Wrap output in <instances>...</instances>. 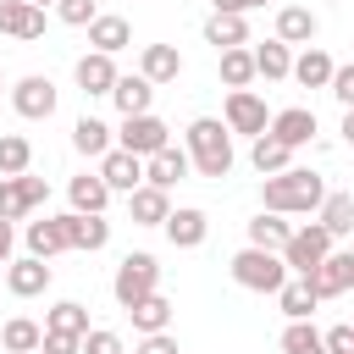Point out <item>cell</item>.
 Masks as SVG:
<instances>
[{"label":"cell","instance_id":"obj_1","mask_svg":"<svg viewBox=\"0 0 354 354\" xmlns=\"http://www.w3.org/2000/svg\"><path fill=\"white\" fill-rule=\"evenodd\" d=\"M260 199H266V210H277V216H310V210H321L326 183H321L315 171H304V166H288V171H271V177H266Z\"/></svg>","mask_w":354,"mask_h":354},{"label":"cell","instance_id":"obj_2","mask_svg":"<svg viewBox=\"0 0 354 354\" xmlns=\"http://www.w3.org/2000/svg\"><path fill=\"white\" fill-rule=\"evenodd\" d=\"M188 160H194L199 177H227L232 171V133H227V122L194 116L188 122Z\"/></svg>","mask_w":354,"mask_h":354},{"label":"cell","instance_id":"obj_3","mask_svg":"<svg viewBox=\"0 0 354 354\" xmlns=\"http://www.w3.org/2000/svg\"><path fill=\"white\" fill-rule=\"evenodd\" d=\"M288 277H293V271L282 266V254H277V249H254V243H249V249H238V254H232V282H238V288H249V293H277Z\"/></svg>","mask_w":354,"mask_h":354},{"label":"cell","instance_id":"obj_4","mask_svg":"<svg viewBox=\"0 0 354 354\" xmlns=\"http://www.w3.org/2000/svg\"><path fill=\"white\" fill-rule=\"evenodd\" d=\"M332 243H337V238H332L321 221H310V227H293V238H288L277 254H282V266H288L293 277H310V271L332 254Z\"/></svg>","mask_w":354,"mask_h":354},{"label":"cell","instance_id":"obj_5","mask_svg":"<svg viewBox=\"0 0 354 354\" xmlns=\"http://www.w3.org/2000/svg\"><path fill=\"white\" fill-rule=\"evenodd\" d=\"M155 288H160V266H155V254H127V260L116 266V277H111V293H116L122 310H133V304L149 299Z\"/></svg>","mask_w":354,"mask_h":354},{"label":"cell","instance_id":"obj_6","mask_svg":"<svg viewBox=\"0 0 354 354\" xmlns=\"http://www.w3.org/2000/svg\"><path fill=\"white\" fill-rule=\"evenodd\" d=\"M11 111H17L22 122H50V116H55V83L39 77V72L17 77V83H11Z\"/></svg>","mask_w":354,"mask_h":354},{"label":"cell","instance_id":"obj_7","mask_svg":"<svg viewBox=\"0 0 354 354\" xmlns=\"http://www.w3.org/2000/svg\"><path fill=\"white\" fill-rule=\"evenodd\" d=\"M171 144V127L155 116V111H144V116H122V149H133L138 160H149L155 149H166Z\"/></svg>","mask_w":354,"mask_h":354},{"label":"cell","instance_id":"obj_8","mask_svg":"<svg viewBox=\"0 0 354 354\" xmlns=\"http://www.w3.org/2000/svg\"><path fill=\"white\" fill-rule=\"evenodd\" d=\"M44 199H50V183H44V177H28V171H22V177H0V216H6V221L28 216V210L44 205Z\"/></svg>","mask_w":354,"mask_h":354},{"label":"cell","instance_id":"obj_9","mask_svg":"<svg viewBox=\"0 0 354 354\" xmlns=\"http://www.w3.org/2000/svg\"><path fill=\"white\" fill-rule=\"evenodd\" d=\"M266 127H271L266 100H260L254 88H232V94H227V133H249V138H260Z\"/></svg>","mask_w":354,"mask_h":354},{"label":"cell","instance_id":"obj_10","mask_svg":"<svg viewBox=\"0 0 354 354\" xmlns=\"http://www.w3.org/2000/svg\"><path fill=\"white\" fill-rule=\"evenodd\" d=\"M100 177H105V188H111V194H133V188L144 183V160H138L133 149L111 144V149L100 155Z\"/></svg>","mask_w":354,"mask_h":354},{"label":"cell","instance_id":"obj_11","mask_svg":"<svg viewBox=\"0 0 354 354\" xmlns=\"http://www.w3.org/2000/svg\"><path fill=\"white\" fill-rule=\"evenodd\" d=\"M0 33H11L22 44L44 39V6H33V0H0Z\"/></svg>","mask_w":354,"mask_h":354},{"label":"cell","instance_id":"obj_12","mask_svg":"<svg viewBox=\"0 0 354 354\" xmlns=\"http://www.w3.org/2000/svg\"><path fill=\"white\" fill-rule=\"evenodd\" d=\"M61 232H66V249H88V254L111 243V221L105 216H83V210H66Z\"/></svg>","mask_w":354,"mask_h":354},{"label":"cell","instance_id":"obj_13","mask_svg":"<svg viewBox=\"0 0 354 354\" xmlns=\"http://www.w3.org/2000/svg\"><path fill=\"white\" fill-rule=\"evenodd\" d=\"M6 288H11L17 299H39V293L50 288V260H39V254L6 260Z\"/></svg>","mask_w":354,"mask_h":354},{"label":"cell","instance_id":"obj_14","mask_svg":"<svg viewBox=\"0 0 354 354\" xmlns=\"http://www.w3.org/2000/svg\"><path fill=\"white\" fill-rule=\"evenodd\" d=\"M271 138H282L288 149H304L310 138H315V111L310 105H288V111H277L271 116V127H266Z\"/></svg>","mask_w":354,"mask_h":354},{"label":"cell","instance_id":"obj_15","mask_svg":"<svg viewBox=\"0 0 354 354\" xmlns=\"http://www.w3.org/2000/svg\"><path fill=\"white\" fill-rule=\"evenodd\" d=\"M72 77H77V88H83V94H111L122 72H116V61H111L105 50H88V55L72 66Z\"/></svg>","mask_w":354,"mask_h":354},{"label":"cell","instance_id":"obj_16","mask_svg":"<svg viewBox=\"0 0 354 354\" xmlns=\"http://www.w3.org/2000/svg\"><path fill=\"white\" fill-rule=\"evenodd\" d=\"M188 149H177V144H166V149H155L149 160H144V183H155V188H177L183 177H188Z\"/></svg>","mask_w":354,"mask_h":354},{"label":"cell","instance_id":"obj_17","mask_svg":"<svg viewBox=\"0 0 354 354\" xmlns=\"http://www.w3.org/2000/svg\"><path fill=\"white\" fill-rule=\"evenodd\" d=\"M160 227H166L171 249H199V243H205V232H210V216H205V210H194V205H183V210H171Z\"/></svg>","mask_w":354,"mask_h":354},{"label":"cell","instance_id":"obj_18","mask_svg":"<svg viewBox=\"0 0 354 354\" xmlns=\"http://www.w3.org/2000/svg\"><path fill=\"white\" fill-rule=\"evenodd\" d=\"M304 282L315 288V299H337V293H348V249H332Z\"/></svg>","mask_w":354,"mask_h":354},{"label":"cell","instance_id":"obj_19","mask_svg":"<svg viewBox=\"0 0 354 354\" xmlns=\"http://www.w3.org/2000/svg\"><path fill=\"white\" fill-rule=\"evenodd\" d=\"M66 199H72V210H83V216H105L111 188H105V177H100V171H83V177H72V183H66Z\"/></svg>","mask_w":354,"mask_h":354},{"label":"cell","instance_id":"obj_20","mask_svg":"<svg viewBox=\"0 0 354 354\" xmlns=\"http://www.w3.org/2000/svg\"><path fill=\"white\" fill-rule=\"evenodd\" d=\"M127 210H133V221H138V227H160V221L171 216V199H166V188L138 183V188L127 194Z\"/></svg>","mask_w":354,"mask_h":354},{"label":"cell","instance_id":"obj_21","mask_svg":"<svg viewBox=\"0 0 354 354\" xmlns=\"http://www.w3.org/2000/svg\"><path fill=\"white\" fill-rule=\"evenodd\" d=\"M111 100H116V111H122V116H144V111L155 105V83H149L144 72H133V77H116Z\"/></svg>","mask_w":354,"mask_h":354},{"label":"cell","instance_id":"obj_22","mask_svg":"<svg viewBox=\"0 0 354 354\" xmlns=\"http://www.w3.org/2000/svg\"><path fill=\"white\" fill-rule=\"evenodd\" d=\"M205 44H216V50L249 44V22H243L238 11H210V17H205Z\"/></svg>","mask_w":354,"mask_h":354},{"label":"cell","instance_id":"obj_23","mask_svg":"<svg viewBox=\"0 0 354 354\" xmlns=\"http://www.w3.org/2000/svg\"><path fill=\"white\" fill-rule=\"evenodd\" d=\"M138 72H144L149 83H177V72H183V55H177V44H144V55H138Z\"/></svg>","mask_w":354,"mask_h":354},{"label":"cell","instance_id":"obj_24","mask_svg":"<svg viewBox=\"0 0 354 354\" xmlns=\"http://www.w3.org/2000/svg\"><path fill=\"white\" fill-rule=\"evenodd\" d=\"M315 28H321V22H315L310 6H282V11H277V39H282V44H310Z\"/></svg>","mask_w":354,"mask_h":354},{"label":"cell","instance_id":"obj_25","mask_svg":"<svg viewBox=\"0 0 354 354\" xmlns=\"http://www.w3.org/2000/svg\"><path fill=\"white\" fill-rule=\"evenodd\" d=\"M288 77L304 83V88H326V83H332V55L315 50V44H304V55H293V72H288Z\"/></svg>","mask_w":354,"mask_h":354},{"label":"cell","instance_id":"obj_26","mask_svg":"<svg viewBox=\"0 0 354 354\" xmlns=\"http://www.w3.org/2000/svg\"><path fill=\"white\" fill-rule=\"evenodd\" d=\"M288 72H293V44H282V39H266V44L254 50V77L277 83V77H288Z\"/></svg>","mask_w":354,"mask_h":354},{"label":"cell","instance_id":"obj_27","mask_svg":"<svg viewBox=\"0 0 354 354\" xmlns=\"http://www.w3.org/2000/svg\"><path fill=\"white\" fill-rule=\"evenodd\" d=\"M28 254H39V260H50V254H61L66 249V232H61V216H44V221H28Z\"/></svg>","mask_w":354,"mask_h":354},{"label":"cell","instance_id":"obj_28","mask_svg":"<svg viewBox=\"0 0 354 354\" xmlns=\"http://www.w3.org/2000/svg\"><path fill=\"white\" fill-rule=\"evenodd\" d=\"M277 304H282V315H288V321H310V310H315L321 299H315V288H310L304 277H288V282L277 288Z\"/></svg>","mask_w":354,"mask_h":354},{"label":"cell","instance_id":"obj_29","mask_svg":"<svg viewBox=\"0 0 354 354\" xmlns=\"http://www.w3.org/2000/svg\"><path fill=\"white\" fill-rule=\"evenodd\" d=\"M127 315H133V332H166V326H171V299L155 288V293H149V299H138Z\"/></svg>","mask_w":354,"mask_h":354},{"label":"cell","instance_id":"obj_30","mask_svg":"<svg viewBox=\"0 0 354 354\" xmlns=\"http://www.w3.org/2000/svg\"><path fill=\"white\" fill-rule=\"evenodd\" d=\"M39 343H44V326L28 321V315H11V321L0 326V348H6V354H33Z\"/></svg>","mask_w":354,"mask_h":354},{"label":"cell","instance_id":"obj_31","mask_svg":"<svg viewBox=\"0 0 354 354\" xmlns=\"http://www.w3.org/2000/svg\"><path fill=\"white\" fill-rule=\"evenodd\" d=\"M127 39H133L127 17H94V22H88V44H94V50H105V55L127 50Z\"/></svg>","mask_w":354,"mask_h":354},{"label":"cell","instance_id":"obj_32","mask_svg":"<svg viewBox=\"0 0 354 354\" xmlns=\"http://www.w3.org/2000/svg\"><path fill=\"white\" fill-rule=\"evenodd\" d=\"M249 160H254V171H260V177H271V171H288V166H293V149H288L282 138L260 133V138H254V149H249Z\"/></svg>","mask_w":354,"mask_h":354},{"label":"cell","instance_id":"obj_33","mask_svg":"<svg viewBox=\"0 0 354 354\" xmlns=\"http://www.w3.org/2000/svg\"><path fill=\"white\" fill-rule=\"evenodd\" d=\"M315 216H321V227H326L332 238H348V232H354V194H326Z\"/></svg>","mask_w":354,"mask_h":354},{"label":"cell","instance_id":"obj_34","mask_svg":"<svg viewBox=\"0 0 354 354\" xmlns=\"http://www.w3.org/2000/svg\"><path fill=\"white\" fill-rule=\"evenodd\" d=\"M72 149H77V155H94V160H100V155L111 149V127H105L100 116H77V127H72Z\"/></svg>","mask_w":354,"mask_h":354},{"label":"cell","instance_id":"obj_35","mask_svg":"<svg viewBox=\"0 0 354 354\" xmlns=\"http://www.w3.org/2000/svg\"><path fill=\"white\" fill-rule=\"evenodd\" d=\"M288 238H293V227H288L277 210H260V216L249 221V243H254V249H282Z\"/></svg>","mask_w":354,"mask_h":354},{"label":"cell","instance_id":"obj_36","mask_svg":"<svg viewBox=\"0 0 354 354\" xmlns=\"http://www.w3.org/2000/svg\"><path fill=\"white\" fill-rule=\"evenodd\" d=\"M221 83L227 88H249L254 83V50H243V44L221 50Z\"/></svg>","mask_w":354,"mask_h":354},{"label":"cell","instance_id":"obj_37","mask_svg":"<svg viewBox=\"0 0 354 354\" xmlns=\"http://www.w3.org/2000/svg\"><path fill=\"white\" fill-rule=\"evenodd\" d=\"M33 166V144L22 133H0V177H22Z\"/></svg>","mask_w":354,"mask_h":354},{"label":"cell","instance_id":"obj_38","mask_svg":"<svg viewBox=\"0 0 354 354\" xmlns=\"http://www.w3.org/2000/svg\"><path fill=\"white\" fill-rule=\"evenodd\" d=\"M44 326H50V332H72V337H83V332H88V310H83L77 299H61V304L50 310Z\"/></svg>","mask_w":354,"mask_h":354},{"label":"cell","instance_id":"obj_39","mask_svg":"<svg viewBox=\"0 0 354 354\" xmlns=\"http://www.w3.org/2000/svg\"><path fill=\"white\" fill-rule=\"evenodd\" d=\"M282 354H326V343H321V332H315L310 321H288V332H282Z\"/></svg>","mask_w":354,"mask_h":354},{"label":"cell","instance_id":"obj_40","mask_svg":"<svg viewBox=\"0 0 354 354\" xmlns=\"http://www.w3.org/2000/svg\"><path fill=\"white\" fill-rule=\"evenodd\" d=\"M55 17H61L66 28H88L100 11H94V0H55Z\"/></svg>","mask_w":354,"mask_h":354},{"label":"cell","instance_id":"obj_41","mask_svg":"<svg viewBox=\"0 0 354 354\" xmlns=\"http://www.w3.org/2000/svg\"><path fill=\"white\" fill-rule=\"evenodd\" d=\"M83 354H122V337L111 326H88L83 332Z\"/></svg>","mask_w":354,"mask_h":354},{"label":"cell","instance_id":"obj_42","mask_svg":"<svg viewBox=\"0 0 354 354\" xmlns=\"http://www.w3.org/2000/svg\"><path fill=\"white\" fill-rule=\"evenodd\" d=\"M39 354H83V337H72V332H50V326H44Z\"/></svg>","mask_w":354,"mask_h":354},{"label":"cell","instance_id":"obj_43","mask_svg":"<svg viewBox=\"0 0 354 354\" xmlns=\"http://www.w3.org/2000/svg\"><path fill=\"white\" fill-rule=\"evenodd\" d=\"M321 343H326V354H354V321L326 326V332H321Z\"/></svg>","mask_w":354,"mask_h":354},{"label":"cell","instance_id":"obj_44","mask_svg":"<svg viewBox=\"0 0 354 354\" xmlns=\"http://www.w3.org/2000/svg\"><path fill=\"white\" fill-rule=\"evenodd\" d=\"M326 88H332V100L348 111V105H354V66H332V83H326Z\"/></svg>","mask_w":354,"mask_h":354},{"label":"cell","instance_id":"obj_45","mask_svg":"<svg viewBox=\"0 0 354 354\" xmlns=\"http://www.w3.org/2000/svg\"><path fill=\"white\" fill-rule=\"evenodd\" d=\"M133 354H177V337H171V332H144Z\"/></svg>","mask_w":354,"mask_h":354},{"label":"cell","instance_id":"obj_46","mask_svg":"<svg viewBox=\"0 0 354 354\" xmlns=\"http://www.w3.org/2000/svg\"><path fill=\"white\" fill-rule=\"evenodd\" d=\"M11 243H17V227H11V221H6V216H0V266H6V260H11Z\"/></svg>","mask_w":354,"mask_h":354},{"label":"cell","instance_id":"obj_47","mask_svg":"<svg viewBox=\"0 0 354 354\" xmlns=\"http://www.w3.org/2000/svg\"><path fill=\"white\" fill-rule=\"evenodd\" d=\"M254 6H266V0H216V11H238V17L254 11Z\"/></svg>","mask_w":354,"mask_h":354},{"label":"cell","instance_id":"obj_48","mask_svg":"<svg viewBox=\"0 0 354 354\" xmlns=\"http://www.w3.org/2000/svg\"><path fill=\"white\" fill-rule=\"evenodd\" d=\"M337 133H343V144H354V105L343 111V127H337Z\"/></svg>","mask_w":354,"mask_h":354},{"label":"cell","instance_id":"obj_49","mask_svg":"<svg viewBox=\"0 0 354 354\" xmlns=\"http://www.w3.org/2000/svg\"><path fill=\"white\" fill-rule=\"evenodd\" d=\"M348 288H354V249H348Z\"/></svg>","mask_w":354,"mask_h":354},{"label":"cell","instance_id":"obj_50","mask_svg":"<svg viewBox=\"0 0 354 354\" xmlns=\"http://www.w3.org/2000/svg\"><path fill=\"white\" fill-rule=\"evenodd\" d=\"M33 6H55V0H33Z\"/></svg>","mask_w":354,"mask_h":354},{"label":"cell","instance_id":"obj_51","mask_svg":"<svg viewBox=\"0 0 354 354\" xmlns=\"http://www.w3.org/2000/svg\"><path fill=\"white\" fill-rule=\"evenodd\" d=\"M0 88H6V72H0Z\"/></svg>","mask_w":354,"mask_h":354},{"label":"cell","instance_id":"obj_52","mask_svg":"<svg viewBox=\"0 0 354 354\" xmlns=\"http://www.w3.org/2000/svg\"><path fill=\"white\" fill-rule=\"evenodd\" d=\"M33 354H39V348H33Z\"/></svg>","mask_w":354,"mask_h":354}]
</instances>
